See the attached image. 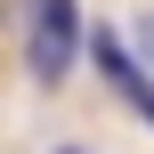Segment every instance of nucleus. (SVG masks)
<instances>
[{"label":"nucleus","mask_w":154,"mask_h":154,"mask_svg":"<svg viewBox=\"0 0 154 154\" xmlns=\"http://www.w3.org/2000/svg\"><path fill=\"white\" fill-rule=\"evenodd\" d=\"M81 49H89V57H97V73L114 81V97H122V106H130V114H138V122L154 130V73L138 65V57H130V41L97 24V41H81Z\"/></svg>","instance_id":"2"},{"label":"nucleus","mask_w":154,"mask_h":154,"mask_svg":"<svg viewBox=\"0 0 154 154\" xmlns=\"http://www.w3.org/2000/svg\"><path fill=\"white\" fill-rule=\"evenodd\" d=\"M57 154H81V146H57Z\"/></svg>","instance_id":"4"},{"label":"nucleus","mask_w":154,"mask_h":154,"mask_svg":"<svg viewBox=\"0 0 154 154\" xmlns=\"http://www.w3.org/2000/svg\"><path fill=\"white\" fill-rule=\"evenodd\" d=\"M81 8L73 0H24V73L32 89H57L73 65H81Z\"/></svg>","instance_id":"1"},{"label":"nucleus","mask_w":154,"mask_h":154,"mask_svg":"<svg viewBox=\"0 0 154 154\" xmlns=\"http://www.w3.org/2000/svg\"><path fill=\"white\" fill-rule=\"evenodd\" d=\"M130 57H138V65H146V73H154V16H146V24H138V49H130Z\"/></svg>","instance_id":"3"}]
</instances>
